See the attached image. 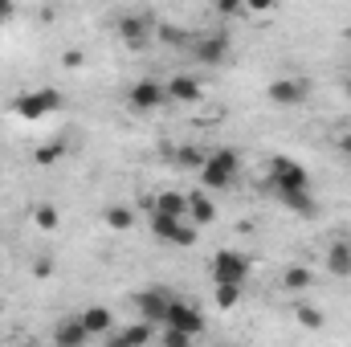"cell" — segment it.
<instances>
[{"label":"cell","instance_id":"cell-11","mask_svg":"<svg viewBox=\"0 0 351 347\" xmlns=\"http://www.w3.org/2000/svg\"><path fill=\"white\" fill-rule=\"evenodd\" d=\"M127 102H131V110H160L168 102V90L160 82H152V78H143V82H135L127 90Z\"/></svg>","mask_w":351,"mask_h":347},{"label":"cell","instance_id":"cell-36","mask_svg":"<svg viewBox=\"0 0 351 347\" xmlns=\"http://www.w3.org/2000/svg\"><path fill=\"white\" fill-rule=\"evenodd\" d=\"M348 94H351V78H348Z\"/></svg>","mask_w":351,"mask_h":347},{"label":"cell","instance_id":"cell-32","mask_svg":"<svg viewBox=\"0 0 351 347\" xmlns=\"http://www.w3.org/2000/svg\"><path fill=\"white\" fill-rule=\"evenodd\" d=\"M106 347H131V344H127V339H123L119 331H110V335H106Z\"/></svg>","mask_w":351,"mask_h":347},{"label":"cell","instance_id":"cell-24","mask_svg":"<svg viewBox=\"0 0 351 347\" xmlns=\"http://www.w3.org/2000/svg\"><path fill=\"white\" fill-rule=\"evenodd\" d=\"M241 298H245V286H213V302H217L221 311L241 307Z\"/></svg>","mask_w":351,"mask_h":347},{"label":"cell","instance_id":"cell-31","mask_svg":"<svg viewBox=\"0 0 351 347\" xmlns=\"http://www.w3.org/2000/svg\"><path fill=\"white\" fill-rule=\"evenodd\" d=\"M49 274H53V261H49V258L33 261V278H49Z\"/></svg>","mask_w":351,"mask_h":347},{"label":"cell","instance_id":"cell-4","mask_svg":"<svg viewBox=\"0 0 351 347\" xmlns=\"http://www.w3.org/2000/svg\"><path fill=\"white\" fill-rule=\"evenodd\" d=\"M269 184H274V192H311V176L294 156H274L269 160Z\"/></svg>","mask_w":351,"mask_h":347},{"label":"cell","instance_id":"cell-1","mask_svg":"<svg viewBox=\"0 0 351 347\" xmlns=\"http://www.w3.org/2000/svg\"><path fill=\"white\" fill-rule=\"evenodd\" d=\"M241 172V156L233 147H217L208 152L204 168H200V188L204 192H221V188H233V180Z\"/></svg>","mask_w":351,"mask_h":347},{"label":"cell","instance_id":"cell-7","mask_svg":"<svg viewBox=\"0 0 351 347\" xmlns=\"http://www.w3.org/2000/svg\"><path fill=\"white\" fill-rule=\"evenodd\" d=\"M192 58L200 66H221L229 58V37L225 33H200V37H192Z\"/></svg>","mask_w":351,"mask_h":347},{"label":"cell","instance_id":"cell-29","mask_svg":"<svg viewBox=\"0 0 351 347\" xmlns=\"http://www.w3.org/2000/svg\"><path fill=\"white\" fill-rule=\"evenodd\" d=\"M217 12H221V16H245V4H241V0H221Z\"/></svg>","mask_w":351,"mask_h":347},{"label":"cell","instance_id":"cell-22","mask_svg":"<svg viewBox=\"0 0 351 347\" xmlns=\"http://www.w3.org/2000/svg\"><path fill=\"white\" fill-rule=\"evenodd\" d=\"M102 221L114 229V233H127L131 225H135V213L127 208V204H106V213H102Z\"/></svg>","mask_w":351,"mask_h":347},{"label":"cell","instance_id":"cell-30","mask_svg":"<svg viewBox=\"0 0 351 347\" xmlns=\"http://www.w3.org/2000/svg\"><path fill=\"white\" fill-rule=\"evenodd\" d=\"M82 62H86V53H82V49H66V53H62V66H66V70H78Z\"/></svg>","mask_w":351,"mask_h":347},{"label":"cell","instance_id":"cell-21","mask_svg":"<svg viewBox=\"0 0 351 347\" xmlns=\"http://www.w3.org/2000/svg\"><path fill=\"white\" fill-rule=\"evenodd\" d=\"M119 335H123L131 347H147L152 339H156V327H152V323H143V319H135V323H127Z\"/></svg>","mask_w":351,"mask_h":347},{"label":"cell","instance_id":"cell-13","mask_svg":"<svg viewBox=\"0 0 351 347\" xmlns=\"http://www.w3.org/2000/svg\"><path fill=\"white\" fill-rule=\"evenodd\" d=\"M188 221H192L196 229H204V225L217 221V204H213V196H208L204 188H192V192H188Z\"/></svg>","mask_w":351,"mask_h":347},{"label":"cell","instance_id":"cell-10","mask_svg":"<svg viewBox=\"0 0 351 347\" xmlns=\"http://www.w3.org/2000/svg\"><path fill=\"white\" fill-rule=\"evenodd\" d=\"M119 37H123L131 49H143V45L156 37V25H152L143 12H127V16H119Z\"/></svg>","mask_w":351,"mask_h":347},{"label":"cell","instance_id":"cell-34","mask_svg":"<svg viewBox=\"0 0 351 347\" xmlns=\"http://www.w3.org/2000/svg\"><path fill=\"white\" fill-rule=\"evenodd\" d=\"M12 12V4H0V16H8Z\"/></svg>","mask_w":351,"mask_h":347},{"label":"cell","instance_id":"cell-23","mask_svg":"<svg viewBox=\"0 0 351 347\" xmlns=\"http://www.w3.org/2000/svg\"><path fill=\"white\" fill-rule=\"evenodd\" d=\"M156 41H164V45H192L188 29H184V25H172V21L156 25Z\"/></svg>","mask_w":351,"mask_h":347},{"label":"cell","instance_id":"cell-17","mask_svg":"<svg viewBox=\"0 0 351 347\" xmlns=\"http://www.w3.org/2000/svg\"><path fill=\"white\" fill-rule=\"evenodd\" d=\"M323 265H327V274H335V278H351V241H331Z\"/></svg>","mask_w":351,"mask_h":347},{"label":"cell","instance_id":"cell-27","mask_svg":"<svg viewBox=\"0 0 351 347\" xmlns=\"http://www.w3.org/2000/svg\"><path fill=\"white\" fill-rule=\"evenodd\" d=\"M62 156H66V143H41V147L33 152V160H37L41 168H53Z\"/></svg>","mask_w":351,"mask_h":347},{"label":"cell","instance_id":"cell-2","mask_svg":"<svg viewBox=\"0 0 351 347\" xmlns=\"http://www.w3.org/2000/svg\"><path fill=\"white\" fill-rule=\"evenodd\" d=\"M250 270H254V261L245 258L241 250H221V254H213V261H208L213 286H245L250 282Z\"/></svg>","mask_w":351,"mask_h":347},{"label":"cell","instance_id":"cell-18","mask_svg":"<svg viewBox=\"0 0 351 347\" xmlns=\"http://www.w3.org/2000/svg\"><path fill=\"white\" fill-rule=\"evenodd\" d=\"M204 160H208V152L204 147H196V143H180L172 156V164L180 168V172H200L204 168Z\"/></svg>","mask_w":351,"mask_h":347},{"label":"cell","instance_id":"cell-15","mask_svg":"<svg viewBox=\"0 0 351 347\" xmlns=\"http://www.w3.org/2000/svg\"><path fill=\"white\" fill-rule=\"evenodd\" d=\"M168 98H176V102H184V106H192V102H200L204 98V86L192 78V74H172L168 78Z\"/></svg>","mask_w":351,"mask_h":347},{"label":"cell","instance_id":"cell-33","mask_svg":"<svg viewBox=\"0 0 351 347\" xmlns=\"http://www.w3.org/2000/svg\"><path fill=\"white\" fill-rule=\"evenodd\" d=\"M339 152H343V156H351V131H343V135H339Z\"/></svg>","mask_w":351,"mask_h":347},{"label":"cell","instance_id":"cell-35","mask_svg":"<svg viewBox=\"0 0 351 347\" xmlns=\"http://www.w3.org/2000/svg\"><path fill=\"white\" fill-rule=\"evenodd\" d=\"M25 347H41V344H25Z\"/></svg>","mask_w":351,"mask_h":347},{"label":"cell","instance_id":"cell-3","mask_svg":"<svg viewBox=\"0 0 351 347\" xmlns=\"http://www.w3.org/2000/svg\"><path fill=\"white\" fill-rule=\"evenodd\" d=\"M58 106H62V90H53V86L29 90V94L12 98V115L25 119V123H37V119H45V115H53Z\"/></svg>","mask_w":351,"mask_h":347},{"label":"cell","instance_id":"cell-20","mask_svg":"<svg viewBox=\"0 0 351 347\" xmlns=\"http://www.w3.org/2000/svg\"><path fill=\"white\" fill-rule=\"evenodd\" d=\"M278 200H282L290 213H298V217H315V213H319V204H315L311 192H278Z\"/></svg>","mask_w":351,"mask_h":347},{"label":"cell","instance_id":"cell-14","mask_svg":"<svg viewBox=\"0 0 351 347\" xmlns=\"http://www.w3.org/2000/svg\"><path fill=\"white\" fill-rule=\"evenodd\" d=\"M86 327L78 323V315H66V319H58V327H53V347H86Z\"/></svg>","mask_w":351,"mask_h":347},{"label":"cell","instance_id":"cell-19","mask_svg":"<svg viewBox=\"0 0 351 347\" xmlns=\"http://www.w3.org/2000/svg\"><path fill=\"white\" fill-rule=\"evenodd\" d=\"M282 286H286V290H294V294H302V290H311V286H315V270H311V265H302V261H298V265H286Z\"/></svg>","mask_w":351,"mask_h":347},{"label":"cell","instance_id":"cell-12","mask_svg":"<svg viewBox=\"0 0 351 347\" xmlns=\"http://www.w3.org/2000/svg\"><path fill=\"white\" fill-rule=\"evenodd\" d=\"M152 213L160 217H176V221H188V192H176V188H164L152 196Z\"/></svg>","mask_w":351,"mask_h":347},{"label":"cell","instance_id":"cell-8","mask_svg":"<svg viewBox=\"0 0 351 347\" xmlns=\"http://www.w3.org/2000/svg\"><path fill=\"white\" fill-rule=\"evenodd\" d=\"M164 327H176V331H184V335H192V339H196V335L204 331V315H200L192 302H184V298H172Z\"/></svg>","mask_w":351,"mask_h":347},{"label":"cell","instance_id":"cell-16","mask_svg":"<svg viewBox=\"0 0 351 347\" xmlns=\"http://www.w3.org/2000/svg\"><path fill=\"white\" fill-rule=\"evenodd\" d=\"M78 323L86 327V335H110V327H114V315H110V307H102V302H94V307H86L82 315H78Z\"/></svg>","mask_w":351,"mask_h":347},{"label":"cell","instance_id":"cell-25","mask_svg":"<svg viewBox=\"0 0 351 347\" xmlns=\"http://www.w3.org/2000/svg\"><path fill=\"white\" fill-rule=\"evenodd\" d=\"M294 315H298V323H302L306 331H323V323H327V319H323V311H319L315 302H298V307H294Z\"/></svg>","mask_w":351,"mask_h":347},{"label":"cell","instance_id":"cell-9","mask_svg":"<svg viewBox=\"0 0 351 347\" xmlns=\"http://www.w3.org/2000/svg\"><path fill=\"white\" fill-rule=\"evenodd\" d=\"M265 94H269L274 106H298V102L311 98V82H302V78H274Z\"/></svg>","mask_w":351,"mask_h":347},{"label":"cell","instance_id":"cell-26","mask_svg":"<svg viewBox=\"0 0 351 347\" xmlns=\"http://www.w3.org/2000/svg\"><path fill=\"white\" fill-rule=\"evenodd\" d=\"M33 225L45 229V233H53V229L62 225V213H58L53 204H37V208H33Z\"/></svg>","mask_w":351,"mask_h":347},{"label":"cell","instance_id":"cell-28","mask_svg":"<svg viewBox=\"0 0 351 347\" xmlns=\"http://www.w3.org/2000/svg\"><path fill=\"white\" fill-rule=\"evenodd\" d=\"M160 344L164 347H192V335H184V331H176V327H164V331H160Z\"/></svg>","mask_w":351,"mask_h":347},{"label":"cell","instance_id":"cell-5","mask_svg":"<svg viewBox=\"0 0 351 347\" xmlns=\"http://www.w3.org/2000/svg\"><path fill=\"white\" fill-rule=\"evenodd\" d=\"M172 298H176L172 290H160V286H152V290H135V294H131V302H135L139 319H143V323H152V327H164Z\"/></svg>","mask_w":351,"mask_h":347},{"label":"cell","instance_id":"cell-6","mask_svg":"<svg viewBox=\"0 0 351 347\" xmlns=\"http://www.w3.org/2000/svg\"><path fill=\"white\" fill-rule=\"evenodd\" d=\"M152 233L168 246H180V250H192L200 241V229L192 221H176V217H160V213H152Z\"/></svg>","mask_w":351,"mask_h":347}]
</instances>
